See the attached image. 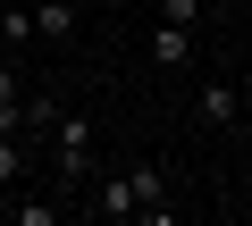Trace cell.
I'll return each instance as SVG.
<instances>
[{"mask_svg":"<svg viewBox=\"0 0 252 226\" xmlns=\"http://www.w3.org/2000/svg\"><path fill=\"white\" fill-rule=\"evenodd\" d=\"M76 209H93V218H152V226H168V218H177V201H168V168H160V159H143V168L93 176Z\"/></svg>","mask_w":252,"mask_h":226,"instance_id":"6da1fadb","label":"cell"},{"mask_svg":"<svg viewBox=\"0 0 252 226\" xmlns=\"http://www.w3.org/2000/svg\"><path fill=\"white\" fill-rule=\"evenodd\" d=\"M51 159H59V201L76 209V201H84V184H93V118L59 109V126H51Z\"/></svg>","mask_w":252,"mask_h":226,"instance_id":"7a4b0ae2","label":"cell"},{"mask_svg":"<svg viewBox=\"0 0 252 226\" xmlns=\"http://www.w3.org/2000/svg\"><path fill=\"white\" fill-rule=\"evenodd\" d=\"M244 118V84H227V75H210L202 92H193V126H210V134H227Z\"/></svg>","mask_w":252,"mask_h":226,"instance_id":"3957f363","label":"cell"},{"mask_svg":"<svg viewBox=\"0 0 252 226\" xmlns=\"http://www.w3.org/2000/svg\"><path fill=\"white\" fill-rule=\"evenodd\" d=\"M152 67H193V25H152Z\"/></svg>","mask_w":252,"mask_h":226,"instance_id":"277c9868","label":"cell"},{"mask_svg":"<svg viewBox=\"0 0 252 226\" xmlns=\"http://www.w3.org/2000/svg\"><path fill=\"white\" fill-rule=\"evenodd\" d=\"M76 34V0H34V42H67Z\"/></svg>","mask_w":252,"mask_h":226,"instance_id":"5b68a950","label":"cell"},{"mask_svg":"<svg viewBox=\"0 0 252 226\" xmlns=\"http://www.w3.org/2000/svg\"><path fill=\"white\" fill-rule=\"evenodd\" d=\"M0 218H17V226H59L67 209H59V201H26V193H17V201H0Z\"/></svg>","mask_w":252,"mask_h":226,"instance_id":"8992f818","label":"cell"},{"mask_svg":"<svg viewBox=\"0 0 252 226\" xmlns=\"http://www.w3.org/2000/svg\"><path fill=\"white\" fill-rule=\"evenodd\" d=\"M0 42H9V50L34 42V9H26V0H9V9H0Z\"/></svg>","mask_w":252,"mask_h":226,"instance_id":"52a82bcc","label":"cell"},{"mask_svg":"<svg viewBox=\"0 0 252 226\" xmlns=\"http://www.w3.org/2000/svg\"><path fill=\"white\" fill-rule=\"evenodd\" d=\"M26 176V134H0V193Z\"/></svg>","mask_w":252,"mask_h":226,"instance_id":"ba28073f","label":"cell"},{"mask_svg":"<svg viewBox=\"0 0 252 226\" xmlns=\"http://www.w3.org/2000/svg\"><path fill=\"white\" fill-rule=\"evenodd\" d=\"M152 9H160L168 25H202V17H210V0H152Z\"/></svg>","mask_w":252,"mask_h":226,"instance_id":"9c48e42d","label":"cell"},{"mask_svg":"<svg viewBox=\"0 0 252 226\" xmlns=\"http://www.w3.org/2000/svg\"><path fill=\"white\" fill-rule=\"evenodd\" d=\"M101 9H126V0H101Z\"/></svg>","mask_w":252,"mask_h":226,"instance_id":"30bf717a","label":"cell"}]
</instances>
